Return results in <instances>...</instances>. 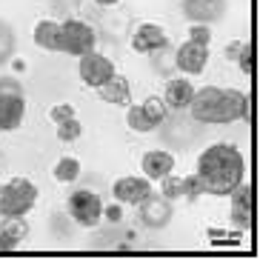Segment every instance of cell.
Returning a JSON list of instances; mask_svg holds the SVG:
<instances>
[{"label": "cell", "instance_id": "cell-1", "mask_svg": "<svg viewBox=\"0 0 260 260\" xmlns=\"http://www.w3.org/2000/svg\"><path fill=\"white\" fill-rule=\"evenodd\" d=\"M194 175L200 180V191L220 194V198L232 194L237 186L243 183V175H246L243 154L232 143H214L200 152Z\"/></svg>", "mask_w": 260, "mask_h": 260}, {"label": "cell", "instance_id": "cell-2", "mask_svg": "<svg viewBox=\"0 0 260 260\" xmlns=\"http://www.w3.org/2000/svg\"><path fill=\"white\" fill-rule=\"evenodd\" d=\"M189 109L191 117L200 123H235L240 117L252 123V98L237 89H220V86L194 89Z\"/></svg>", "mask_w": 260, "mask_h": 260}, {"label": "cell", "instance_id": "cell-3", "mask_svg": "<svg viewBox=\"0 0 260 260\" xmlns=\"http://www.w3.org/2000/svg\"><path fill=\"white\" fill-rule=\"evenodd\" d=\"M38 200V186L26 177H12L0 186V214L3 217H26Z\"/></svg>", "mask_w": 260, "mask_h": 260}, {"label": "cell", "instance_id": "cell-4", "mask_svg": "<svg viewBox=\"0 0 260 260\" xmlns=\"http://www.w3.org/2000/svg\"><path fill=\"white\" fill-rule=\"evenodd\" d=\"M92 49H94L92 26H86L83 20H66V23H60V31H57V52L80 57V54L92 52Z\"/></svg>", "mask_w": 260, "mask_h": 260}, {"label": "cell", "instance_id": "cell-5", "mask_svg": "<svg viewBox=\"0 0 260 260\" xmlns=\"http://www.w3.org/2000/svg\"><path fill=\"white\" fill-rule=\"evenodd\" d=\"M69 214L80 223V226L94 229L100 223V217H103V200H100V194H94V191L80 189L69 198Z\"/></svg>", "mask_w": 260, "mask_h": 260}, {"label": "cell", "instance_id": "cell-6", "mask_svg": "<svg viewBox=\"0 0 260 260\" xmlns=\"http://www.w3.org/2000/svg\"><path fill=\"white\" fill-rule=\"evenodd\" d=\"M77 72H80V80H83L86 86L98 89V86H103V83L109 80V77L115 75V63L109 60L106 54H98V52L92 49V52L80 54Z\"/></svg>", "mask_w": 260, "mask_h": 260}, {"label": "cell", "instance_id": "cell-7", "mask_svg": "<svg viewBox=\"0 0 260 260\" xmlns=\"http://www.w3.org/2000/svg\"><path fill=\"white\" fill-rule=\"evenodd\" d=\"M6 92H0V132H15L26 115V98L15 86L3 83Z\"/></svg>", "mask_w": 260, "mask_h": 260}, {"label": "cell", "instance_id": "cell-8", "mask_svg": "<svg viewBox=\"0 0 260 260\" xmlns=\"http://www.w3.org/2000/svg\"><path fill=\"white\" fill-rule=\"evenodd\" d=\"M112 194H115L117 203H140L143 198L152 194V183H149V177H138V175H126L120 180H115L112 186Z\"/></svg>", "mask_w": 260, "mask_h": 260}, {"label": "cell", "instance_id": "cell-9", "mask_svg": "<svg viewBox=\"0 0 260 260\" xmlns=\"http://www.w3.org/2000/svg\"><path fill=\"white\" fill-rule=\"evenodd\" d=\"M232 223L240 229H252L254 223V189L252 186H237L232 191Z\"/></svg>", "mask_w": 260, "mask_h": 260}, {"label": "cell", "instance_id": "cell-10", "mask_svg": "<svg viewBox=\"0 0 260 260\" xmlns=\"http://www.w3.org/2000/svg\"><path fill=\"white\" fill-rule=\"evenodd\" d=\"M172 200H166L163 194H149V198H143L138 203L140 206V220L149 226V229H163L169 223V217H172V206H169Z\"/></svg>", "mask_w": 260, "mask_h": 260}, {"label": "cell", "instance_id": "cell-11", "mask_svg": "<svg viewBox=\"0 0 260 260\" xmlns=\"http://www.w3.org/2000/svg\"><path fill=\"white\" fill-rule=\"evenodd\" d=\"M177 69L189 72V75H198V72L206 69L209 63V46L203 43H194V40H186L183 46L177 49Z\"/></svg>", "mask_w": 260, "mask_h": 260}, {"label": "cell", "instance_id": "cell-12", "mask_svg": "<svg viewBox=\"0 0 260 260\" xmlns=\"http://www.w3.org/2000/svg\"><path fill=\"white\" fill-rule=\"evenodd\" d=\"M163 46H169V40H166V35H163V29L157 23H143L135 35H132V49L138 54H152Z\"/></svg>", "mask_w": 260, "mask_h": 260}, {"label": "cell", "instance_id": "cell-13", "mask_svg": "<svg viewBox=\"0 0 260 260\" xmlns=\"http://www.w3.org/2000/svg\"><path fill=\"white\" fill-rule=\"evenodd\" d=\"M98 94L100 100H106V103H112V106H129V100H132V86L129 80L123 75H112L103 86H98Z\"/></svg>", "mask_w": 260, "mask_h": 260}, {"label": "cell", "instance_id": "cell-14", "mask_svg": "<svg viewBox=\"0 0 260 260\" xmlns=\"http://www.w3.org/2000/svg\"><path fill=\"white\" fill-rule=\"evenodd\" d=\"M140 166H143V175L149 177V180H160V177L172 175V169H175V157H172L169 152L152 149V152H146V154H143Z\"/></svg>", "mask_w": 260, "mask_h": 260}, {"label": "cell", "instance_id": "cell-15", "mask_svg": "<svg viewBox=\"0 0 260 260\" xmlns=\"http://www.w3.org/2000/svg\"><path fill=\"white\" fill-rule=\"evenodd\" d=\"M191 98H194V86H191L189 80L177 77V80H169L166 83V92H163V103H166V106L183 109L191 103Z\"/></svg>", "mask_w": 260, "mask_h": 260}, {"label": "cell", "instance_id": "cell-16", "mask_svg": "<svg viewBox=\"0 0 260 260\" xmlns=\"http://www.w3.org/2000/svg\"><path fill=\"white\" fill-rule=\"evenodd\" d=\"M57 31H60V23L54 20H40L35 26V43L46 52H57Z\"/></svg>", "mask_w": 260, "mask_h": 260}, {"label": "cell", "instance_id": "cell-17", "mask_svg": "<svg viewBox=\"0 0 260 260\" xmlns=\"http://www.w3.org/2000/svg\"><path fill=\"white\" fill-rule=\"evenodd\" d=\"M77 175H80V160L72 157V154L60 157L57 166H54V177H57L60 183H72V180H77Z\"/></svg>", "mask_w": 260, "mask_h": 260}, {"label": "cell", "instance_id": "cell-18", "mask_svg": "<svg viewBox=\"0 0 260 260\" xmlns=\"http://www.w3.org/2000/svg\"><path fill=\"white\" fill-rule=\"evenodd\" d=\"M0 232L17 246V243H23L26 237H29V223H26L23 217H6V226H3Z\"/></svg>", "mask_w": 260, "mask_h": 260}, {"label": "cell", "instance_id": "cell-19", "mask_svg": "<svg viewBox=\"0 0 260 260\" xmlns=\"http://www.w3.org/2000/svg\"><path fill=\"white\" fill-rule=\"evenodd\" d=\"M126 123H129V129L135 132H152L154 123L149 120V115L143 112V106H129L126 109Z\"/></svg>", "mask_w": 260, "mask_h": 260}, {"label": "cell", "instance_id": "cell-20", "mask_svg": "<svg viewBox=\"0 0 260 260\" xmlns=\"http://www.w3.org/2000/svg\"><path fill=\"white\" fill-rule=\"evenodd\" d=\"M140 106H143V112L149 115V120H152L154 126H160V123L166 120V109H169V106L163 103L160 98H149V100H143Z\"/></svg>", "mask_w": 260, "mask_h": 260}, {"label": "cell", "instance_id": "cell-21", "mask_svg": "<svg viewBox=\"0 0 260 260\" xmlns=\"http://www.w3.org/2000/svg\"><path fill=\"white\" fill-rule=\"evenodd\" d=\"M160 194H163L166 200L183 198V177H175V175L160 177Z\"/></svg>", "mask_w": 260, "mask_h": 260}, {"label": "cell", "instance_id": "cell-22", "mask_svg": "<svg viewBox=\"0 0 260 260\" xmlns=\"http://www.w3.org/2000/svg\"><path fill=\"white\" fill-rule=\"evenodd\" d=\"M83 135V126L75 120V117H69V120H63V123H57V138L60 140H66V143H72V140H77Z\"/></svg>", "mask_w": 260, "mask_h": 260}, {"label": "cell", "instance_id": "cell-23", "mask_svg": "<svg viewBox=\"0 0 260 260\" xmlns=\"http://www.w3.org/2000/svg\"><path fill=\"white\" fill-rule=\"evenodd\" d=\"M237 63H240V72H243V75H252L254 72V46L252 43H243V46H240Z\"/></svg>", "mask_w": 260, "mask_h": 260}, {"label": "cell", "instance_id": "cell-24", "mask_svg": "<svg viewBox=\"0 0 260 260\" xmlns=\"http://www.w3.org/2000/svg\"><path fill=\"white\" fill-rule=\"evenodd\" d=\"M189 40L209 46V40H212V29H209V26H203V23H191L189 26Z\"/></svg>", "mask_w": 260, "mask_h": 260}, {"label": "cell", "instance_id": "cell-25", "mask_svg": "<svg viewBox=\"0 0 260 260\" xmlns=\"http://www.w3.org/2000/svg\"><path fill=\"white\" fill-rule=\"evenodd\" d=\"M49 117H52L54 123H63V120H69V117H75V106H72V103H57V106H52V112H49Z\"/></svg>", "mask_w": 260, "mask_h": 260}, {"label": "cell", "instance_id": "cell-26", "mask_svg": "<svg viewBox=\"0 0 260 260\" xmlns=\"http://www.w3.org/2000/svg\"><path fill=\"white\" fill-rule=\"evenodd\" d=\"M198 194H200V180H198V175H189V177H183V198L194 200Z\"/></svg>", "mask_w": 260, "mask_h": 260}, {"label": "cell", "instance_id": "cell-27", "mask_svg": "<svg viewBox=\"0 0 260 260\" xmlns=\"http://www.w3.org/2000/svg\"><path fill=\"white\" fill-rule=\"evenodd\" d=\"M103 214H106L109 223H120V220H123V206H117V203H112V206H103Z\"/></svg>", "mask_w": 260, "mask_h": 260}, {"label": "cell", "instance_id": "cell-28", "mask_svg": "<svg viewBox=\"0 0 260 260\" xmlns=\"http://www.w3.org/2000/svg\"><path fill=\"white\" fill-rule=\"evenodd\" d=\"M240 46H243V40H232V43H226V49H223L226 60H237V54H240Z\"/></svg>", "mask_w": 260, "mask_h": 260}, {"label": "cell", "instance_id": "cell-29", "mask_svg": "<svg viewBox=\"0 0 260 260\" xmlns=\"http://www.w3.org/2000/svg\"><path fill=\"white\" fill-rule=\"evenodd\" d=\"M12 252H15V243H12V240L0 232V254H12Z\"/></svg>", "mask_w": 260, "mask_h": 260}, {"label": "cell", "instance_id": "cell-30", "mask_svg": "<svg viewBox=\"0 0 260 260\" xmlns=\"http://www.w3.org/2000/svg\"><path fill=\"white\" fill-rule=\"evenodd\" d=\"M98 3H100V6H115L117 0H98Z\"/></svg>", "mask_w": 260, "mask_h": 260}]
</instances>
